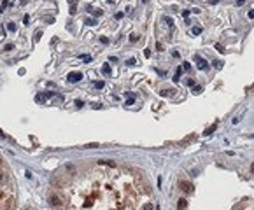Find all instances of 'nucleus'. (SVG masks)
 <instances>
[{
  "instance_id": "bb28decb",
  "label": "nucleus",
  "mask_w": 254,
  "mask_h": 210,
  "mask_svg": "<svg viewBox=\"0 0 254 210\" xmlns=\"http://www.w3.org/2000/svg\"><path fill=\"white\" fill-rule=\"evenodd\" d=\"M100 42L102 44H109V39L107 37H100Z\"/></svg>"
},
{
  "instance_id": "a878e982",
  "label": "nucleus",
  "mask_w": 254,
  "mask_h": 210,
  "mask_svg": "<svg viewBox=\"0 0 254 210\" xmlns=\"http://www.w3.org/2000/svg\"><path fill=\"white\" fill-rule=\"evenodd\" d=\"M214 130H216V124H214L212 128H209V130L205 131V135H210V133H212V131H214Z\"/></svg>"
},
{
  "instance_id": "7c9ffc66",
  "label": "nucleus",
  "mask_w": 254,
  "mask_h": 210,
  "mask_svg": "<svg viewBox=\"0 0 254 210\" xmlns=\"http://www.w3.org/2000/svg\"><path fill=\"white\" fill-rule=\"evenodd\" d=\"M144 54H145V58H149V56H151V49H145L144 51Z\"/></svg>"
},
{
  "instance_id": "c9c22d12",
  "label": "nucleus",
  "mask_w": 254,
  "mask_h": 210,
  "mask_svg": "<svg viewBox=\"0 0 254 210\" xmlns=\"http://www.w3.org/2000/svg\"><path fill=\"white\" fill-rule=\"evenodd\" d=\"M182 16H184V18H188V16H189V11H188V9L182 11Z\"/></svg>"
},
{
  "instance_id": "b1692460",
  "label": "nucleus",
  "mask_w": 254,
  "mask_h": 210,
  "mask_svg": "<svg viewBox=\"0 0 254 210\" xmlns=\"http://www.w3.org/2000/svg\"><path fill=\"white\" fill-rule=\"evenodd\" d=\"M95 86H96V90H102V88H103V86H105V84H103V82H96V84H95Z\"/></svg>"
},
{
  "instance_id": "f257e3e1",
  "label": "nucleus",
  "mask_w": 254,
  "mask_h": 210,
  "mask_svg": "<svg viewBox=\"0 0 254 210\" xmlns=\"http://www.w3.org/2000/svg\"><path fill=\"white\" fill-rule=\"evenodd\" d=\"M179 187H181V189L184 191V193H188V194H191V193H193V184H191V182H186V180H181V182H179Z\"/></svg>"
},
{
  "instance_id": "20e7f679",
  "label": "nucleus",
  "mask_w": 254,
  "mask_h": 210,
  "mask_svg": "<svg viewBox=\"0 0 254 210\" xmlns=\"http://www.w3.org/2000/svg\"><path fill=\"white\" fill-rule=\"evenodd\" d=\"M49 205L51 207H61V201L58 196H54V194H51L49 196Z\"/></svg>"
},
{
  "instance_id": "9d476101",
  "label": "nucleus",
  "mask_w": 254,
  "mask_h": 210,
  "mask_svg": "<svg viewBox=\"0 0 254 210\" xmlns=\"http://www.w3.org/2000/svg\"><path fill=\"white\" fill-rule=\"evenodd\" d=\"M191 88H193V93H194V95H200V93L203 91L202 86H191Z\"/></svg>"
},
{
  "instance_id": "f03ea898",
  "label": "nucleus",
  "mask_w": 254,
  "mask_h": 210,
  "mask_svg": "<svg viewBox=\"0 0 254 210\" xmlns=\"http://www.w3.org/2000/svg\"><path fill=\"white\" fill-rule=\"evenodd\" d=\"M81 79H82L81 72H70V74L67 75V81H69V82H79Z\"/></svg>"
},
{
  "instance_id": "1a4fd4ad",
  "label": "nucleus",
  "mask_w": 254,
  "mask_h": 210,
  "mask_svg": "<svg viewBox=\"0 0 254 210\" xmlns=\"http://www.w3.org/2000/svg\"><path fill=\"white\" fill-rule=\"evenodd\" d=\"M181 72H182V67H179V68H177V72H175V75H173V81H175V82H179V77H181Z\"/></svg>"
},
{
  "instance_id": "c85d7f7f",
  "label": "nucleus",
  "mask_w": 254,
  "mask_h": 210,
  "mask_svg": "<svg viewBox=\"0 0 254 210\" xmlns=\"http://www.w3.org/2000/svg\"><path fill=\"white\" fill-rule=\"evenodd\" d=\"M214 65H216V68H221V67H223V63H221V61H214Z\"/></svg>"
},
{
  "instance_id": "9b49d317",
  "label": "nucleus",
  "mask_w": 254,
  "mask_h": 210,
  "mask_svg": "<svg viewBox=\"0 0 254 210\" xmlns=\"http://www.w3.org/2000/svg\"><path fill=\"white\" fill-rule=\"evenodd\" d=\"M35 102H37V103H44V102H46L44 95H37V96H35Z\"/></svg>"
},
{
  "instance_id": "58836bf2",
  "label": "nucleus",
  "mask_w": 254,
  "mask_h": 210,
  "mask_svg": "<svg viewBox=\"0 0 254 210\" xmlns=\"http://www.w3.org/2000/svg\"><path fill=\"white\" fill-rule=\"evenodd\" d=\"M210 4H212V5H217V4H219V0H210Z\"/></svg>"
},
{
  "instance_id": "6e6552de",
  "label": "nucleus",
  "mask_w": 254,
  "mask_h": 210,
  "mask_svg": "<svg viewBox=\"0 0 254 210\" xmlns=\"http://www.w3.org/2000/svg\"><path fill=\"white\" fill-rule=\"evenodd\" d=\"M84 25H88V26H95V25H96V21L93 20V18H86V20H84Z\"/></svg>"
},
{
  "instance_id": "423d86ee",
  "label": "nucleus",
  "mask_w": 254,
  "mask_h": 210,
  "mask_svg": "<svg viewBox=\"0 0 254 210\" xmlns=\"http://www.w3.org/2000/svg\"><path fill=\"white\" fill-rule=\"evenodd\" d=\"M98 165H105V166H116V163H114V161H107V160H100V161H98Z\"/></svg>"
},
{
  "instance_id": "ddd939ff",
  "label": "nucleus",
  "mask_w": 254,
  "mask_h": 210,
  "mask_svg": "<svg viewBox=\"0 0 254 210\" xmlns=\"http://www.w3.org/2000/svg\"><path fill=\"white\" fill-rule=\"evenodd\" d=\"M7 30L14 33V32H16V25H14V23H7Z\"/></svg>"
},
{
  "instance_id": "393cba45",
  "label": "nucleus",
  "mask_w": 254,
  "mask_h": 210,
  "mask_svg": "<svg viewBox=\"0 0 254 210\" xmlns=\"http://www.w3.org/2000/svg\"><path fill=\"white\" fill-rule=\"evenodd\" d=\"M216 49L219 51V53H224V49H223V46H221V44H216Z\"/></svg>"
},
{
  "instance_id": "a211bd4d",
  "label": "nucleus",
  "mask_w": 254,
  "mask_h": 210,
  "mask_svg": "<svg viewBox=\"0 0 254 210\" xmlns=\"http://www.w3.org/2000/svg\"><path fill=\"white\" fill-rule=\"evenodd\" d=\"M14 49V44H7L5 47H4V51H12Z\"/></svg>"
},
{
  "instance_id": "39448f33",
  "label": "nucleus",
  "mask_w": 254,
  "mask_h": 210,
  "mask_svg": "<svg viewBox=\"0 0 254 210\" xmlns=\"http://www.w3.org/2000/svg\"><path fill=\"white\" fill-rule=\"evenodd\" d=\"M102 74H105V75L111 74V65H109V63H103V65H102Z\"/></svg>"
},
{
  "instance_id": "f8f14e48",
  "label": "nucleus",
  "mask_w": 254,
  "mask_h": 210,
  "mask_svg": "<svg viewBox=\"0 0 254 210\" xmlns=\"http://www.w3.org/2000/svg\"><path fill=\"white\" fill-rule=\"evenodd\" d=\"M135 103V96L133 95H128V100H126V105H133Z\"/></svg>"
},
{
  "instance_id": "0eeeda50",
  "label": "nucleus",
  "mask_w": 254,
  "mask_h": 210,
  "mask_svg": "<svg viewBox=\"0 0 254 210\" xmlns=\"http://www.w3.org/2000/svg\"><path fill=\"white\" fill-rule=\"evenodd\" d=\"M188 207V201L184 200V198H181V200L177 201V208H186Z\"/></svg>"
},
{
  "instance_id": "e433bc0d",
  "label": "nucleus",
  "mask_w": 254,
  "mask_h": 210,
  "mask_svg": "<svg viewBox=\"0 0 254 210\" xmlns=\"http://www.w3.org/2000/svg\"><path fill=\"white\" fill-rule=\"evenodd\" d=\"M81 58H82L84 61H91V56H81Z\"/></svg>"
},
{
  "instance_id": "72a5a7b5",
  "label": "nucleus",
  "mask_w": 254,
  "mask_h": 210,
  "mask_svg": "<svg viewBox=\"0 0 254 210\" xmlns=\"http://www.w3.org/2000/svg\"><path fill=\"white\" fill-rule=\"evenodd\" d=\"M41 35H42V33H41V32H37V33H35V42H37V40H39V39H41Z\"/></svg>"
},
{
  "instance_id": "f704fd0d",
  "label": "nucleus",
  "mask_w": 254,
  "mask_h": 210,
  "mask_svg": "<svg viewBox=\"0 0 254 210\" xmlns=\"http://www.w3.org/2000/svg\"><path fill=\"white\" fill-rule=\"evenodd\" d=\"M93 109H102V103H93Z\"/></svg>"
},
{
  "instance_id": "2f4dec72",
  "label": "nucleus",
  "mask_w": 254,
  "mask_h": 210,
  "mask_svg": "<svg viewBox=\"0 0 254 210\" xmlns=\"http://www.w3.org/2000/svg\"><path fill=\"white\" fill-rule=\"evenodd\" d=\"M247 16H249V20H254V11H249V14H247Z\"/></svg>"
},
{
  "instance_id": "5701e85b",
  "label": "nucleus",
  "mask_w": 254,
  "mask_h": 210,
  "mask_svg": "<svg viewBox=\"0 0 254 210\" xmlns=\"http://www.w3.org/2000/svg\"><path fill=\"white\" fill-rule=\"evenodd\" d=\"M184 70H191V65H189V63H188V61H184Z\"/></svg>"
},
{
  "instance_id": "aec40b11",
  "label": "nucleus",
  "mask_w": 254,
  "mask_h": 210,
  "mask_svg": "<svg viewBox=\"0 0 254 210\" xmlns=\"http://www.w3.org/2000/svg\"><path fill=\"white\" fill-rule=\"evenodd\" d=\"M165 23H167V25H168V26H172V25H173L172 18H165Z\"/></svg>"
},
{
  "instance_id": "412c9836",
  "label": "nucleus",
  "mask_w": 254,
  "mask_h": 210,
  "mask_svg": "<svg viewBox=\"0 0 254 210\" xmlns=\"http://www.w3.org/2000/svg\"><path fill=\"white\" fill-rule=\"evenodd\" d=\"M135 63H137V61H135V58H130V60L126 61V65H130V67H132V65H135Z\"/></svg>"
},
{
  "instance_id": "f3484780",
  "label": "nucleus",
  "mask_w": 254,
  "mask_h": 210,
  "mask_svg": "<svg viewBox=\"0 0 254 210\" xmlns=\"http://www.w3.org/2000/svg\"><path fill=\"white\" fill-rule=\"evenodd\" d=\"M130 40H132V42H137V40H139V35H137V33H132V35H130Z\"/></svg>"
},
{
  "instance_id": "473e14b6",
  "label": "nucleus",
  "mask_w": 254,
  "mask_h": 210,
  "mask_svg": "<svg viewBox=\"0 0 254 210\" xmlns=\"http://www.w3.org/2000/svg\"><path fill=\"white\" fill-rule=\"evenodd\" d=\"M123 16H124V14H123V12H118V14H116V20H121Z\"/></svg>"
},
{
  "instance_id": "4c0bfd02",
  "label": "nucleus",
  "mask_w": 254,
  "mask_h": 210,
  "mask_svg": "<svg viewBox=\"0 0 254 210\" xmlns=\"http://www.w3.org/2000/svg\"><path fill=\"white\" fill-rule=\"evenodd\" d=\"M86 11H88V12H93V11H95V9H93L91 5H86Z\"/></svg>"
},
{
  "instance_id": "ea45409f",
  "label": "nucleus",
  "mask_w": 254,
  "mask_h": 210,
  "mask_svg": "<svg viewBox=\"0 0 254 210\" xmlns=\"http://www.w3.org/2000/svg\"><path fill=\"white\" fill-rule=\"evenodd\" d=\"M244 2H245V0H237V5H242Z\"/></svg>"
},
{
  "instance_id": "4be33fe9",
  "label": "nucleus",
  "mask_w": 254,
  "mask_h": 210,
  "mask_svg": "<svg viewBox=\"0 0 254 210\" xmlns=\"http://www.w3.org/2000/svg\"><path fill=\"white\" fill-rule=\"evenodd\" d=\"M23 23H25V25H28V23H30V16H28V14L23 18Z\"/></svg>"
},
{
  "instance_id": "7ed1b4c3",
  "label": "nucleus",
  "mask_w": 254,
  "mask_h": 210,
  "mask_svg": "<svg viewBox=\"0 0 254 210\" xmlns=\"http://www.w3.org/2000/svg\"><path fill=\"white\" fill-rule=\"evenodd\" d=\"M194 61H196V65H198V68H200V70H207V68H209L207 61L203 60V58H200L198 54H194Z\"/></svg>"
},
{
  "instance_id": "c756f323",
  "label": "nucleus",
  "mask_w": 254,
  "mask_h": 210,
  "mask_svg": "<svg viewBox=\"0 0 254 210\" xmlns=\"http://www.w3.org/2000/svg\"><path fill=\"white\" fill-rule=\"evenodd\" d=\"M75 105H77V107H79V109H81L82 105H84V103H82V100H75Z\"/></svg>"
},
{
  "instance_id": "6ab92c4d",
  "label": "nucleus",
  "mask_w": 254,
  "mask_h": 210,
  "mask_svg": "<svg viewBox=\"0 0 254 210\" xmlns=\"http://www.w3.org/2000/svg\"><path fill=\"white\" fill-rule=\"evenodd\" d=\"M156 51H165V47H163L161 42H158V44H156Z\"/></svg>"
},
{
  "instance_id": "dca6fc26",
  "label": "nucleus",
  "mask_w": 254,
  "mask_h": 210,
  "mask_svg": "<svg viewBox=\"0 0 254 210\" xmlns=\"http://www.w3.org/2000/svg\"><path fill=\"white\" fill-rule=\"evenodd\" d=\"M54 96V91H46V95H44V98H53Z\"/></svg>"
},
{
  "instance_id": "cd10ccee",
  "label": "nucleus",
  "mask_w": 254,
  "mask_h": 210,
  "mask_svg": "<svg viewBox=\"0 0 254 210\" xmlns=\"http://www.w3.org/2000/svg\"><path fill=\"white\" fill-rule=\"evenodd\" d=\"M186 84H188V86H194V79H188L186 81Z\"/></svg>"
},
{
  "instance_id": "a19ab883",
  "label": "nucleus",
  "mask_w": 254,
  "mask_h": 210,
  "mask_svg": "<svg viewBox=\"0 0 254 210\" xmlns=\"http://www.w3.org/2000/svg\"><path fill=\"white\" fill-rule=\"evenodd\" d=\"M0 165H2V160H0Z\"/></svg>"
},
{
  "instance_id": "4468645a",
  "label": "nucleus",
  "mask_w": 254,
  "mask_h": 210,
  "mask_svg": "<svg viewBox=\"0 0 254 210\" xmlns=\"http://www.w3.org/2000/svg\"><path fill=\"white\" fill-rule=\"evenodd\" d=\"M193 35H198V33H202V26H193Z\"/></svg>"
},
{
  "instance_id": "2eb2a0df",
  "label": "nucleus",
  "mask_w": 254,
  "mask_h": 210,
  "mask_svg": "<svg viewBox=\"0 0 254 210\" xmlns=\"http://www.w3.org/2000/svg\"><path fill=\"white\" fill-rule=\"evenodd\" d=\"M95 147H98V144H86L84 145V149H95Z\"/></svg>"
}]
</instances>
